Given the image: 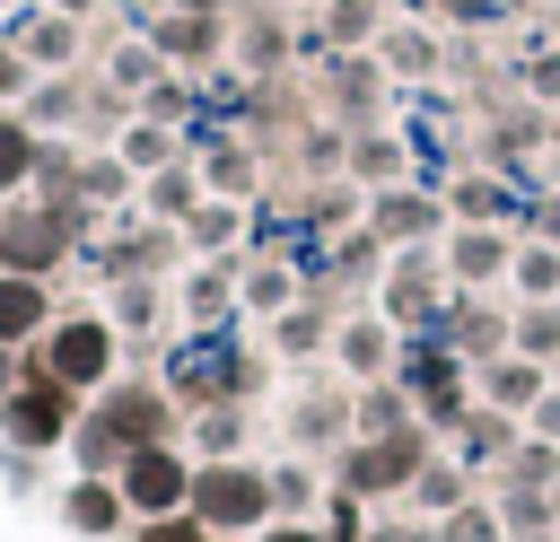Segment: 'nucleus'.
I'll list each match as a JSON object with an SVG mask.
<instances>
[{
	"label": "nucleus",
	"mask_w": 560,
	"mask_h": 542,
	"mask_svg": "<svg viewBox=\"0 0 560 542\" xmlns=\"http://www.w3.org/2000/svg\"><path fill=\"white\" fill-rule=\"evenodd\" d=\"M376 61H385V70H411V79H420V70L438 61V44H429L420 26H385V44H376Z\"/></svg>",
	"instance_id": "31"
},
{
	"label": "nucleus",
	"mask_w": 560,
	"mask_h": 542,
	"mask_svg": "<svg viewBox=\"0 0 560 542\" xmlns=\"http://www.w3.org/2000/svg\"><path fill=\"white\" fill-rule=\"evenodd\" d=\"M184 245H192V254H228V245H236V201H201V210L184 219Z\"/></svg>",
	"instance_id": "27"
},
{
	"label": "nucleus",
	"mask_w": 560,
	"mask_h": 542,
	"mask_svg": "<svg viewBox=\"0 0 560 542\" xmlns=\"http://www.w3.org/2000/svg\"><path fill=\"white\" fill-rule=\"evenodd\" d=\"M508 288H516V297H560V245L516 236V271H508Z\"/></svg>",
	"instance_id": "21"
},
{
	"label": "nucleus",
	"mask_w": 560,
	"mask_h": 542,
	"mask_svg": "<svg viewBox=\"0 0 560 542\" xmlns=\"http://www.w3.org/2000/svg\"><path fill=\"white\" fill-rule=\"evenodd\" d=\"M411 498H420L429 516H455V507H464V463H446V455H429V472L411 481Z\"/></svg>",
	"instance_id": "28"
},
{
	"label": "nucleus",
	"mask_w": 560,
	"mask_h": 542,
	"mask_svg": "<svg viewBox=\"0 0 560 542\" xmlns=\"http://www.w3.org/2000/svg\"><path fill=\"white\" fill-rule=\"evenodd\" d=\"M140 542H219V533L184 507V516H149V525H140Z\"/></svg>",
	"instance_id": "38"
},
{
	"label": "nucleus",
	"mask_w": 560,
	"mask_h": 542,
	"mask_svg": "<svg viewBox=\"0 0 560 542\" xmlns=\"http://www.w3.org/2000/svg\"><path fill=\"white\" fill-rule=\"evenodd\" d=\"M149 44H158L166 61H210V52L228 44V26H219V17H201V9H184V17H158V26H149Z\"/></svg>",
	"instance_id": "16"
},
{
	"label": "nucleus",
	"mask_w": 560,
	"mask_h": 542,
	"mask_svg": "<svg viewBox=\"0 0 560 542\" xmlns=\"http://www.w3.org/2000/svg\"><path fill=\"white\" fill-rule=\"evenodd\" d=\"M61 516H70L79 533H114V525L131 516V498H122V481H114V472H88V481H70Z\"/></svg>",
	"instance_id": "15"
},
{
	"label": "nucleus",
	"mask_w": 560,
	"mask_h": 542,
	"mask_svg": "<svg viewBox=\"0 0 560 542\" xmlns=\"http://www.w3.org/2000/svg\"><path fill=\"white\" fill-rule=\"evenodd\" d=\"M516 271V227H446V288H490Z\"/></svg>",
	"instance_id": "7"
},
{
	"label": "nucleus",
	"mask_w": 560,
	"mask_h": 542,
	"mask_svg": "<svg viewBox=\"0 0 560 542\" xmlns=\"http://www.w3.org/2000/svg\"><path fill=\"white\" fill-rule=\"evenodd\" d=\"M61 254H70V210H18V219L0 227V271L44 280Z\"/></svg>",
	"instance_id": "8"
},
{
	"label": "nucleus",
	"mask_w": 560,
	"mask_h": 542,
	"mask_svg": "<svg viewBox=\"0 0 560 542\" xmlns=\"http://www.w3.org/2000/svg\"><path fill=\"white\" fill-rule=\"evenodd\" d=\"M105 323H114V332H149V323H158V288H149V280H122Z\"/></svg>",
	"instance_id": "32"
},
{
	"label": "nucleus",
	"mask_w": 560,
	"mask_h": 542,
	"mask_svg": "<svg viewBox=\"0 0 560 542\" xmlns=\"http://www.w3.org/2000/svg\"><path fill=\"white\" fill-rule=\"evenodd\" d=\"M236 288H245L254 315H289V306H298V271H289V262H245Z\"/></svg>",
	"instance_id": "20"
},
{
	"label": "nucleus",
	"mask_w": 560,
	"mask_h": 542,
	"mask_svg": "<svg viewBox=\"0 0 560 542\" xmlns=\"http://www.w3.org/2000/svg\"><path fill=\"white\" fill-rule=\"evenodd\" d=\"M508 481H516V490H551V481H560V446H551V437H525V446L508 455Z\"/></svg>",
	"instance_id": "30"
},
{
	"label": "nucleus",
	"mask_w": 560,
	"mask_h": 542,
	"mask_svg": "<svg viewBox=\"0 0 560 542\" xmlns=\"http://www.w3.org/2000/svg\"><path fill=\"white\" fill-rule=\"evenodd\" d=\"M516 411H490V402H472L464 420H455V463H508L516 455Z\"/></svg>",
	"instance_id": "12"
},
{
	"label": "nucleus",
	"mask_w": 560,
	"mask_h": 542,
	"mask_svg": "<svg viewBox=\"0 0 560 542\" xmlns=\"http://www.w3.org/2000/svg\"><path fill=\"white\" fill-rule=\"evenodd\" d=\"M551 393V367L542 358H525V350H508V358H490V367H472V402H490V411H534Z\"/></svg>",
	"instance_id": "9"
},
{
	"label": "nucleus",
	"mask_w": 560,
	"mask_h": 542,
	"mask_svg": "<svg viewBox=\"0 0 560 542\" xmlns=\"http://www.w3.org/2000/svg\"><path fill=\"white\" fill-rule=\"evenodd\" d=\"M324 341H332V323H324L315 306H289V315H280V350H324Z\"/></svg>",
	"instance_id": "35"
},
{
	"label": "nucleus",
	"mask_w": 560,
	"mask_h": 542,
	"mask_svg": "<svg viewBox=\"0 0 560 542\" xmlns=\"http://www.w3.org/2000/svg\"><path fill=\"white\" fill-rule=\"evenodd\" d=\"M306 498H315V472H306V463H280V472H271V507H289V516H298Z\"/></svg>",
	"instance_id": "39"
},
{
	"label": "nucleus",
	"mask_w": 560,
	"mask_h": 542,
	"mask_svg": "<svg viewBox=\"0 0 560 542\" xmlns=\"http://www.w3.org/2000/svg\"><path fill=\"white\" fill-rule=\"evenodd\" d=\"M516 236H542V245H560V192H525V227Z\"/></svg>",
	"instance_id": "40"
},
{
	"label": "nucleus",
	"mask_w": 560,
	"mask_h": 542,
	"mask_svg": "<svg viewBox=\"0 0 560 542\" xmlns=\"http://www.w3.org/2000/svg\"><path fill=\"white\" fill-rule=\"evenodd\" d=\"M438 227H446V201H438L429 184L368 192V236H376L385 254H402V245H438Z\"/></svg>",
	"instance_id": "5"
},
{
	"label": "nucleus",
	"mask_w": 560,
	"mask_h": 542,
	"mask_svg": "<svg viewBox=\"0 0 560 542\" xmlns=\"http://www.w3.org/2000/svg\"><path fill=\"white\" fill-rule=\"evenodd\" d=\"M385 0H324V26H315V44L324 52H368V44H385Z\"/></svg>",
	"instance_id": "13"
},
{
	"label": "nucleus",
	"mask_w": 560,
	"mask_h": 542,
	"mask_svg": "<svg viewBox=\"0 0 560 542\" xmlns=\"http://www.w3.org/2000/svg\"><path fill=\"white\" fill-rule=\"evenodd\" d=\"M551 140H560V105H551Z\"/></svg>",
	"instance_id": "48"
},
{
	"label": "nucleus",
	"mask_w": 560,
	"mask_h": 542,
	"mask_svg": "<svg viewBox=\"0 0 560 542\" xmlns=\"http://www.w3.org/2000/svg\"><path fill=\"white\" fill-rule=\"evenodd\" d=\"M324 507H332V516H324V542H368V516H359L368 498H350V490H332Z\"/></svg>",
	"instance_id": "36"
},
{
	"label": "nucleus",
	"mask_w": 560,
	"mask_h": 542,
	"mask_svg": "<svg viewBox=\"0 0 560 542\" xmlns=\"http://www.w3.org/2000/svg\"><path fill=\"white\" fill-rule=\"evenodd\" d=\"M52 9H61V17H79V9H96V0H52Z\"/></svg>",
	"instance_id": "47"
},
{
	"label": "nucleus",
	"mask_w": 560,
	"mask_h": 542,
	"mask_svg": "<svg viewBox=\"0 0 560 542\" xmlns=\"http://www.w3.org/2000/svg\"><path fill=\"white\" fill-rule=\"evenodd\" d=\"M236 271H245V262H201V271L184 280V315H192V323H219V315L236 306Z\"/></svg>",
	"instance_id": "19"
},
{
	"label": "nucleus",
	"mask_w": 560,
	"mask_h": 542,
	"mask_svg": "<svg viewBox=\"0 0 560 542\" xmlns=\"http://www.w3.org/2000/svg\"><path fill=\"white\" fill-rule=\"evenodd\" d=\"M114 157H122L131 175H158V166H175V131H166V122H131Z\"/></svg>",
	"instance_id": "25"
},
{
	"label": "nucleus",
	"mask_w": 560,
	"mask_h": 542,
	"mask_svg": "<svg viewBox=\"0 0 560 542\" xmlns=\"http://www.w3.org/2000/svg\"><path fill=\"white\" fill-rule=\"evenodd\" d=\"M192 184H201V166H184V157H175V166H158V175H149V210L192 219V210H201V201H192Z\"/></svg>",
	"instance_id": "29"
},
{
	"label": "nucleus",
	"mask_w": 560,
	"mask_h": 542,
	"mask_svg": "<svg viewBox=\"0 0 560 542\" xmlns=\"http://www.w3.org/2000/svg\"><path fill=\"white\" fill-rule=\"evenodd\" d=\"M0 393H18V376H9V350H0Z\"/></svg>",
	"instance_id": "46"
},
{
	"label": "nucleus",
	"mask_w": 560,
	"mask_h": 542,
	"mask_svg": "<svg viewBox=\"0 0 560 542\" xmlns=\"http://www.w3.org/2000/svg\"><path fill=\"white\" fill-rule=\"evenodd\" d=\"M254 542H324V533H315V525H298V516H280V525H262Z\"/></svg>",
	"instance_id": "44"
},
{
	"label": "nucleus",
	"mask_w": 560,
	"mask_h": 542,
	"mask_svg": "<svg viewBox=\"0 0 560 542\" xmlns=\"http://www.w3.org/2000/svg\"><path fill=\"white\" fill-rule=\"evenodd\" d=\"M201 184H210V201H245L254 192V157H245V140H201Z\"/></svg>",
	"instance_id": "17"
},
{
	"label": "nucleus",
	"mask_w": 560,
	"mask_h": 542,
	"mask_svg": "<svg viewBox=\"0 0 560 542\" xmlns=\"http://www.w3.org/2000/svg\"><path fill=\"white\" fill-rule=\"evenodd\" d=\"M192 437H201V463H228V455H236V402H210Z\"/></svg>",
	"instance_id": "34"
},
{
	"label": "nucleus",
	"mask_w": 560,
	"mask_h": 542,
	"mask_svg": "<svg viewBox=\"0 0 560 542\" xmlns=\"http://www.w3.org/2000/svg\"><path fill=\"white\" fill-rule=\"evenodd\" d=\"M18 87H26V52H18V44H0V96H18Z\"/></svg>",
	"instance_id": "43"
},
{
	"label": "nucleus",
	"mask_w": 560,
	"mask_h": 542,
	"mask_svg": "<svg viewBox=\"0 0 560 542\" xmlns=\"http://www.w3.org/2000/svg\"><path fill=\"white\" fill-rule=\"evenodd\" d=\"M122 498H131V516L149 525V516H184L192 507V463L175 455V446H140V455H122Z\"/></svg>",
	"instance_id": "4"
},
{
	"label": "nucleus",
	"mask_w": 560,
	"mask_h": 542,
	"mask_svg": "<svg viewBox=\"0 0 560 542\" xmlns=\"http://www.w3.org/2000/svg\"><path fill=\"white\" fill-rule=\"evenodd\" d=\"M35 166H44L35 122H26V114H0V192H26V184H35Z\"/></svg>",
	"instance_id": "18"
},
{
	"label": "nucleus",
	"mask_w": 560,
	"mask_h": 542,
	"mask_svg": "<svg viewBox=\"0 0 560 542\" xmlns=\"http://www.w3.org/2000/svg\"><path fill=\"white\" fill-rule=\"evenodd\" d=\"M516 350L525 358H560V297H516Z\"/></svg>",
	"instance_id": "22"
},
{
	"label": "nucleus",
	"mask_w": 560,
	"mask_h": 542,
	"mask_svg": "<svg viewBox=\"0 0 560 542\" xmlns=\"http://www.w3.org/2000/svg\"><path fill=\"white\" fill-rule=\"evenodd\" d=\"M35 376H52V385H70V393H105V376H114V323H105V315H70V323H52Z\"/></svg>",
	"instance_id": "3"
},
{
	"label": "nucleus",
	"mask_w": 560,
	"mask_h": 542,
	"mask_svg": "<svg viewBox=\"0 0 560 542\" xmlns=\"http://www.w3.org/2000/svg\"><path fill=\"white\" fill-rule=\"evenodd\" d=\"M70 385H52V376H26L18 393H0V437H18V446H61L70 437Z\"/></svg>",
	"instance_id": "6"
},
{
	"label": "nucleus",
	"mask_w": 560,
	"mask_h": 542,
	"mask_svg": "<svg viewBox=\"0 0 560 542\" xmlns=\"http://www.w3.org/2000/svg\"><path fill=\"white\" fill-rule=\"evenodd\" d=\"M332 358H341L359 385H376V376H394V358H402V332H394L385 315H350V323L332 332Z\"/></svg>",
	"instance_id": "10"
},
{
	"label": "nucleus",
	"mask_w": 560,
	"mask_h": 542,
	"mask_svg": "<svg viewBox=\"0 0 560 542\" xmlns=\"http://www.w3.org/2000/svg\"><path fill=\"white\" fill-rule=\"evenodd\" d=\"M245 52H254V61H280V52H289V35L262 17V26H245Z\"/></svg>",
	"instance_id": "41"
},
{
	"label": "nucleus",
	"mask_w": 560,
	"mask_h": 542,
	"mask_svg": "<svg viewBox=\"0 0 560 542\" xmlns=\"http://www.w3.org/2000/svg\"><path fill=\"white\" fill-rule=\"evenodd\" d=\"M525 428H534V437H551V446H560V385H551V393H542V402H534V411H525Z\"/></svg>",
	"instance_id": "42"
},
{
	"label": "nucleus",
	"mask_w": 560,
	"mask_h": 542,
	"mask_svg": "<svg viewBox=\"0 0 560 542\" xmlns=\"http://www.w3.org/2000/svg\"><path fill=\"white\" fill-rule=\"evenodd\" d=\"M332 79H341V114H359V122H368V87H376V61H368V52H341V61H332Z\"/></svg>",
	"instance_id": "33"
},
{
	"label": "nucleus",
	"mask_w": 560,
	"mask_h": 542,
	"mask_svg": "<svg viewBox=\"0 0 560 542\" xmlns=\"http://www.w3.org/2000/svg\"><path fill=\"white\" fill-rule=\"evenodd\" d=\"M429 455H438V428H385V437H350L341 446V490L350 498H402L420 472H429Z\"/></svg>",
	"instance_id": "1"
},
{
	"label": "nucleus",
	"mask_w": 560,
	"mask_h": 542,
	"mask_svg": "<svg viewBox=\"0 0 560 542\" xmlns=\"http://www.w3.org/2000/svg\"><path fill=\"white\" fill-rule=\"evenodd\" d=\"M420 411H411V393L394 385V376H376L368 393H359V437H385V428H411Z\"/></svg>",
	"instance_id": "23"
},
{
	"label": "nucleus",
	"mask_w": 560,
	"mask_h": 542,
	"mask_svg": "<svg viewBox=\"0 0 560 542\" xmlns=\"http://www.w3.org/2000/svg\"><path fill=\"white\" fill-rule=\"evenodd\" d=\"M192 516L210 533H262L280 507H271V472L262 463H192Z\"/></svg>",
	"instance_id": "2"
},
{
	"label": "nucleus",
	"mask_w": 560,
	"mask_h": 542,
	"mask_svg": "<svg viewBox=\"0 0 560 542\" xmlns=\"http://www.w3.org/2000/svg\"><path fill=\"white\" fill-rule=\"evenodd\" d=\"M35 332H52V297H44V280L0 271V350H18V341H35Z\"/></svg>",
	"instance_id": "14"
},
{
	"label": "nucleus",
	"mask_w": 560,
	"mask_h": 542,
	"mask_svg": "<svg viewBox=\"0 0 560 542\" xmlns=\"http://www.w3.org/2000/svg\"><path fill=\"white\" fill-rule=\"evenodd\" d=\"M402 157H411L402 131H359V140H350V184H359V192H394V184H411Z\"/></svg>",
	"instance_id": "11"
},
{
	"label": "nucleus",
	"mask_w": 560,
	"mask_h": 542,
	"mask_svg": "<svg viewBox=\"0 0 560 542\" xmlns=\"http://www.w3.org/2000/svg\"><path fill=\"white\" fill-rule=\"evenodd\" d=\"M18 52H26V61H70V52H79V17L44 9V17H35L26 35H18Z\"/></svg>",
	"instance_id": "24"
},
{
	"label": "nucleus",
	"mask_w": 560,
	"mask_h": 542,
	"mask_svg": "<svg viewBox=\"0 0 560 542\" xmlns=\"http://www.w3.org/2000/svg\"><path fill=\"white\" fill-rule=\"evenodd\" d=\"M516 87H525V105H560V44H525V61H516Z\"/></svg>",
	"instance_id": "26"
},
{
	"label": "nucleus",
	"mask_w": 560,
	"mask_h": 542,
	"mask_svg": "<svg viewBox=\"0 0 560 542\" xmlns=\"http://www.w3.org/2000/svg\"><path fill=\"white\" fill-rule=\"evenodd\" d=\"M499 533H508V516H481V507H455L438 542H499Z\"/></svg>",
	"instance_id": "37"
},
{
	"label": "nucleus",
	"mask_w": 560,
	"mask_h": 542,
	"mask_svg": "<svg viewBox=\"0 0 560 542\" xmlns=\"http://www.w3.org/2000/svg\"><path fill=\"white\" fill-rule=\"evenodd\" d=\"M534 192H560V140L542 149V166H534Z\"/></svg>",
	"instance_id": "45"
}]
</instances>
